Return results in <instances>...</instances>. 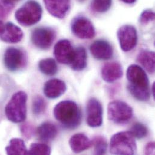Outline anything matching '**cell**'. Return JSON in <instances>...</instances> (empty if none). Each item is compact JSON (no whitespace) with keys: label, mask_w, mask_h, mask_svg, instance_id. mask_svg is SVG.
I'll return each instance as SVG.
<instances>
[{"label":"cell","mask_w":155,"mask_h":155,"mask_svg":"<svg viewBox=\"0 0 155 155\" xmlns=\"http://www.w3.org/2000/svg\"><path fill=\"white\" fill-rule=\"evenodd\" d=\"M112 4V0H93L92 8L97 12L103 13L107 11Z\"/></svg>","instance_id":"cell-29"},{"label":"cell","mask_w":155,"mask_h":155,"mask_svg":"<svg viewBox=\"0 0 155 155\" xmlns=\"http://www.w3.org/2000/svg\"><path fill=\"white\" fill-rule=\"evenodd\" d=\"M27 95L24 91L14 94L5 107L7 119L14 123H22L27 117Z\"/></svg>","instance_id":"cell-3"},{"label":"cell","mask_w":155,"mask_h":155,"mask_svg":"<svg viewBox=\"0 0 155 155\" xmlns=\"http://www.w3.org/2000/svg\"><path fill=\"white\" fill-rule=\"evenodd\" d=\"M53 114L56 120L68 129L77 128L81 121V110L78 104L71 100H64L57 104Z\"/></svg>","instance_id":"cell-2"},{"label":"cell","mask_w":155,"mask_h":155,"mask_svg":"<svg viewBox=\"0 0 155 155\" xmlns=\"http://www.w3.org/2000/svg\"><path fill=\"white\" fill-rule=\"evenodd\" d=\"M134 137L137 139H143L148 134V129L145 125L141 123H135L131 127L130 131Z\"/></svg>","instance_id":"cell-27"},{"label":"cell","mask_w":155,"mask_h":155,"mask_svg":"<svg viewBox=\"0 0 155 155\" xmlns=\"http://www.w3.org/2000/svg\"><path fill=\"white\" fill-rule=\"evenodd\" d=\"M137 61L149 73L153 74L155 70V54L154 52L144 50L140 53Z\"/></svg>","instance_id":"cell-20"},{"label":"cell","mask_w":155,"mask_h":155,"mask_svg":"<svg viewBox=\"0 0 155 155\" xmlns=\"http://www.w3.org/2000/svg\"><path fill=\"white\" fill-rule=\"evenodd\" d=\"M126 76L130 94L139 101H147L150 97V83L144 70L138 65H131L127 68Z\"/></svg>","instance_id":"cell-1"},{"label":"cell","mask_w":155,"mask_h":155,"mask_svg":"<svg viewBox=\"0 0 155 155\" xmlns=\"http://www.w3.org/2000/svg\"><path fill=\"white\" fill-rule=\"evenodd\" d=\"M26 59L24 53L20 49L10 47L8 48L4 55V63L10 71H16L22 68L25 64Z\"/></svg>","instance_id":"cell-9"},{"label":"cell","mask_w":155,"mask_h":155,"mask_svg":"<svg viewBox=\"0 0 155 155\" xmlns=\"http://www.w3.org/2000/svg\"><path fill=\"white\" fill-rule=\"evenodd\" d=\"M155 19V13L150 10H144L140 16V22L142 24H147Z\"/></svg>","instance_id":"cell-30"},{"label":"cell","mask_w":155,"mask_h":155,"mask_svg":"<svg viewBox=\"0 0 155 155\" xmlns=\"http://www.w3.org/2000/svg\"><path fill=\"white\" fill-rule=\"evenodd\" d=\"M42 9L35 1H27L15 13V18L23 26H31L38 23L42 18Z\"/></svg>","instance_id":"cell-5"},{"label":"cell","mask_w":155,"mask_h":155,"mask_svg":"<svg viewBox=\"0 0 155 155\" xmlns=\"http://www.w3.org/2000/svg\"><path fill=\"white\" fill-rule=\"evenodd\" d=\"M70 65L72 69L76 71H81L86 67L87 54L83 47H80L74 50L73 58Z\"/></svg>","instance_id":"cell-21"},{"label":"cell","mask_w":155,"mask_h":155,"mask_svg":"<svg viewBox=\"0 0 155 155\" xmlns=\"http://www.w3.org/2000/svg\"><path fill=\"white\" fill-rule=\"evenodd\" d=\"M18 1L19 0H0V18H6Z\"/></svg>","instance_id":"cell-26"},{"label":"cell","mask_w":155,"mask_h":155,"mask_svg":"<svg viewBox=\"0 0 155 155\" xmlns=\"http://www.w3.org/2000/svg\"><path fill=\"white\" fill-rule=\"evenodd\" d=\"M79 1H84V0H79Z\"/></svg>","instance_id":"cell-36"},{"label":"cell","mask_w":155,"mask_h":155,"mask_svg":"<svg viewBox=\"0 0 155 155\" xmlns=\"http://www.w3.org/2000/svg\"><path fill=\"white\" fill-rule=\"evenodd\" d=\"M155 83H154L153 84V86H152V94H153V97L155 98Z\"/></svg>","instance_id":"cell-35"},{"label":"cell","mask_w":155,"mask_h":155,"mask_svg":"<svg viewBox=\"0 0 155 155\" xmlns=\"http://www.w3.org/2000/svg\"><path fill=\"white\" fill-rule=\"evenodd\" d=\"M4 28V24L2 23V22L1 21H0V35L2 33V32L3 31Z\"/></svg>","instance_id":"cell-33"},{"label":"cell","mask_w":155,"mask_h":155,"mask_svg":"<svg viewBox=\"0 0 155 155\" xmlns=\"http://www.w3.org/2000/svg\"><path fill=\"white\" fill-rule=\"evenodd\" d=\"M67 91L65 83L60 79L53 78L48 80L44 84L45 95L50 99H55L62 95Z\"/></svg>","instance_id":"cell-15"},{"label":"cell","mask_w":155,"mask_h":155,"mask_svg":"<svg viewBox=\"0 0 155 155\" xmlns=\"http://www.w3.org/2000/svg\"><path fill=\"white\" fill-rule=\"evenodd\" d=\"M123 75L121 65L118 62H109L102 68L101 76L107 83H113L121 78Z\"/></svg>","instance_id":"cell-16"},{"label":"cell","mask_w":155,"mask_h":155,"mask_svg":"<svg viewBox=\"0 0 155 155\" xmlns=\"http://www.w3.org/2000/svg\"><path fill=\"white\" fill-rule=\"evenodd\" d=\"M120 46L124 52L132 50L137 45L138 35L136 28L130 25L121 26L117 31Z\"/></svg>","instance_id":"cell-7"},{"label":"cell","mask_w":155,"mask_h":155,"mask_svg":"<svg viewBox=\"0 0 155 155\" xmlns=\"http://www.w3.org/2000/svg\"><path fill=\"white\" fill-rule=\"evenodd\" d=\"M73 33L81 39H91L95 35V30L92 23L85 17H78L72 21Z\"/></svg>","instance_id":"cell-10"},{"label":"cell","mask_w":155,"mask_h":155,"mask_svg":"<svg viewBox=\"0 0 155 155\" xmlns=\"http://www.w3.org/2000/svg\"><path fill=\"white\" fill-rule=\"evenodd\" d=\"M7 155H28V150L24 141L19 138L12 139L8 146L5 147Z\"/></svg>","instance_id":"cell-22"},{"label":"cell","mask_w":155,"mask_h":155,"mask_svg":"<svg viewBox=\"0 0 155 155\" xmlns=\"http://www.w3.org/2000/svg\"><path fill=\"white\" fill-rule=\"evenodd\" d=\"M135 138L130 132L114 134L110 141V152L113 155H133L137 150Z\"/></svg>","instance_id":"cell-4"},{"label":"cell","mask_w":155,"mask_h":155,"mask_svg":"<svg viewBox=\"0 0 155 155\" xmlns=\"http://www.w3.org/2000/svg\"><path fill=\"white\" fill-rule=\"evenodd\" d=\"M155 144L154 142H150L146 144L144 148V154L146 155H154L155 153Z\"/></svg>","instance_id":"cell-32"},{"label":"cell","mask_w":155,"mask_h":155,"mask_svg":"<svg viewBox=\"0 0 155 155\" xmlns=\"http://www.w3.org/2000/svg\"><path fill=\"white\" fill-rule=\"evenodd\" d=\"M39 70L46 76H53L58 72V65L54 59L47 58L41 60L38 64Z\"/></svg>","instance_id":"cell-23"},{"label":"cell","mask_w":155,"mask_h":155,"mask_svg":"<svg viewBox=\"0 0 155 155\" xmlns=\"http://www.w3.org/2000/svg\"><path fill=\"white\" fill-rule=\"evenodd\" d=\"M58 129L51 123L45 122L41 124L36 130V134L39 140L44 142L53 141L58 135Z\"/></svg>","instance_id":"cell-19"},{"label":"cell","mask_w":155,"mask_h":155,"mask_svg":"<svg viewBox=\"0 0 155 155\" xmlns=\"http://www.w3.org/2000/svg\"><path fill=\"white\" fill-rule=\"evenodd\" d=\"M47 106L45 100L39 95L35 97L33 101L32 109L33 112L35 115H39L42 114L45 110Z\"/></svg>","instance_id":"cell-28"},{"label":"cell","mask_w":155,"mask_h":155,"mask_svg":"<svg viewBox=\"0 0 155 155\" xmlns=\"http://www.w3.org/2000/svg\"><path fill=\"white\" fill-rule=\"evenodd\" d=\"M91 143L94 146V153L95 155H104L106 153L107 144L106 139L103 137H95Z\"/></svg>","instance_id":"cell-24"},{"label":"cell","mask_w":155,"mask_h":155,"mask_svg":"<svg viewBox=\"0 0 155 155\" xmlns=\"http://www.w3.org/2000/svg\"><path fill=\"white\" fill-rule=\"evenodd\" d=\"M23 126L21 127V131L25 137L27 138H30L32 135L33 129L31 126L28 124L22 125Z\"/></svg>","instance_id":"cell-31"},{"label":"cell","mask_w":155,"mask_h":155,"mask_svg":"<svg viewBox=\"0 0 155 155\" xmlns=\"http://www.w3.org/2000/svg\"><path fill=\"white\" fill-rule=\"evenodd\" d=\"M23 35V32L19 27L12 22H8L4 25L0 39L7 43L15 44L19 42L22 39Z\"/></svg>","instance_id":"cell-17"},{"label":"cell","mask_w":155,"mask_h":155,"mask_svg":"<svg viewBox=\"0 0 155 155\" xmlns=\"http://www.w3.org/2000/svg\"><path fill=\"white\" fill-rule=\"evenodd\" d=\"M69 144L74 153H80L89 149L92 145V143L86 135L78 133L71 137L69 141Z\"/></svg>","instance_id":"cell-18"},{"label":"cell","mask_w":155,"mask_h":155,"mask_svg":"<svg viewBox=\"0 0 155 155\" xmlns=\"http://www.w3.org/2000/svg\"><path fill=\"white\" fill-rule=\"evenodd\" d=\"M133 114L131 106L121 100L112 101L107 106L108 119L116 124L128 122L132 118Z\"/></svg>","instance_id":"cell-6"},{"label":"cell","mask_w":155,"mask_h":155,"mask_svg":"<svg viewBox=\"0 0 155 155\" xmlns=\"http://www.w3.org/2000/svg\"><path fill=\"white\" fill-rule=\"evenodd\" d=\"M29 155H45L51 154L50 147L44 144L33 143L31 144L29 150H28Z\"/></svg>","instance_id":"cell-25"},{"label":"cell","mask_w":155,"mask_h":155,"mask_svg":"<svg viewBox=\"0 0 155 155\" xmlns=\"http://www.w3.org/2000/svg\"><path fill=\"white\" fill-rule=\"evenodd\" d=\"M92 55L98 60H107L113 56V48L110 44L104 40H97L90 46Z\"/></svg>","instance_id":"cell-14"},{"label":"cell","mask_w":155,"mask_h":155,"mask_svg":"<svg viewBox=\"0 0 155 155\" xmlns=\"http://www.w3.org/2000/svg\"><path fill=\"white\" fill-rule=\"evenodd\" d=\"M54 53L58 62L62 64L69 65L72 62L74 50L68 40L62 39L55 45Z\"/></svg>","instance_id":"cell-12"},{"label":"cell","mask_w":155,"mask_h":155,"mask_svg":"<svg viewBox=\"0 0 155 155\" xmlns=\"http://www.w3.org/2000/svg\"><path fill=\"white\" fill-rule=\"evenodd\" d=\"M121 1L127 4H133L136 1V0H121Z\"/></svg>","instance_id":"cell-34"},{"label":"cell","mask_w":155,"mask_h":155,"mask_svg":"<svg viewBox=\"0 0 155 155\" xmlns=\"http://www.w3.org/2000/svg\"><path fill=\"white\" fill-rule=\"evenodd\" d=\"M56 38V33L52 28L39 27L36 28L31 33V41L38 48L46 50L49 48Z\"/></svg>","instance_id":"cell-8"},{"label":"cell","mask_w":155,"mask_h":155,"mask_svg":"<svg viewBox=\"0 0 155 155\" xmlns=\"http://www.w3.org/2000/svg\"><path fill=\"white\" fill-rule=\"evenodd\" d=\"M86 121L91 127H98L103 124V107L100 102L95 98H90L86 106Z\"/></svg>","instance_id":"cell-11"},{"label":"cell","mask_w":155,"mask_h":155,"mask_svg":"<svg viewBox=\"0 0 155 155\" xmlns=\"http://www.w3.org/2000/svg\"><path fill=\"white\" fill-rule=\"evenodd\" d=\"M47 11L54 17L63 19L70 7V0H43Z\"/></svg>","instance_id":"cell-13"}]
</instances>
